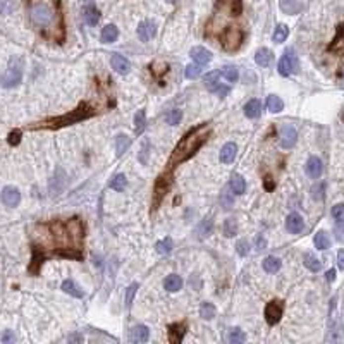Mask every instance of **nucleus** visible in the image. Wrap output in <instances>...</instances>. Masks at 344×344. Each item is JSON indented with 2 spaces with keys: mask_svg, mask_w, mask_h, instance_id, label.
<instances>
[{
  "mask_svg": "<svg viewBox=\"0 0 344 344\" xmlns=\"http://www.w3.org/2000/svg\"><path fill=\"white\" fill-rule=\"evenodd\" d=\"M31 245H33V258L30 272L35 275L38 274V267L49 256L81 260L85 245V224L79 217L38 224L33 231Z\"/></svg>",
  "mask_w": 344,
  "mask_h": 344,
  "instance_id": "f257e3e1",
  "label": "nucleus"
},
{
  "mask_svg": "<svg viewBox=\"0 0 344 344\" xmlns=\"http://www.w3.org/2000/svg\"><path fill=\"white\" fill-rule=\"evenodd\" d=\"M28 14L35 30L45 40L55 43L66 40L64 14L59 0H28Z\"/></svg>",
  "mask_w": 344,
  "mask_h": 344,
  "instance_id": "f03ea898",
  "label": "nucleus"
},
{
  "mask_svg": "<svg viewBox=\"0 0 344 344\" xmlns=\"http://www.w3.org/2000/svg\"><path fill=\"white\" fill-rule=\"evenodd\" d=\"M208 136H210V122H201L197 128L190 129L186 135L181 138V141L172 150V155H171V158H169V169L190 160V158L206 143Z\"/></svg>",
  "mask_w": 344,
  "mask_h": 344,
  "instance_id": "7ed1b4c3",
  "label": "nucleus"
},
{
  "mask_svg": "<svg viewBox=\"0 0 344 344\" xmlns=\"http://www.w3.org/2000/svg\"><path fill=\"white\" fill-rule=\"evenodd\" d=\"M93 115H95V110H93L86 102H83L78 105V108L71 110L69 114L47 119V121L31 126V129H60V128H66V126L76 124V122H81V121H85V119H90V117H93Z\"/></svg>",
  "mask_w": 344,
  "mask_h": 344,
  "instance_id": "20e7f679",
  "label": "nucleus"
},
{
  "mask_svg": "<svg viewBox=\"0 0 344 344\" xmlns=\"http://www.w3.org/2000/svg\"><path fill=\"white\" fill-rule=\"evenodd\" d=\"M245 42V31L240 26H226L220 33V45L227 52H234Z\"/></svg>",
  "mask_w": 344,
  "mask_h": 344,
  "instance_id": "39448f33",
  "label": "nucleus"
},
{
  "mask_svg": "<svg viewBox=\"0 0 344 344\" xmlns=\"http://www.w3.org/2000/svg\"><path fill=\"white\" fill-rule=\"evenodd\" d=\"M172 186V172L171 169H169L167 172L160 174V176L157 177V181H155V186H153V210H157L158 206H160L162 200H164V197L167 195V191L171 190Z\"/></svg>",
  "mask_w": 344,
  "mask_h": 344,
  "instance_id": "423d86ee",
  "label": "nucleus"
},
{
  "mask_svg": "<svg viewBox=\"0 0 344 344\" xmlns=\"http://www.w3.org/2000/svg\"><path fill=\"white\" fill-rule=\"evenodd\" d=\"M23 79V62L17 57H12L9 62V67H7L5 74L2 78V86L3 88H12V86H17Z\"/></svg>",
  "mask_w": 344,
  "mask_h": 344,
  "instance_id": "0eeeda50",
  "label": "nucleus"
},
{
  "mask_svg": "<svg viewBox=\"0 0 344 344\" xmlns=\"http://www.w3.org/2000/svg\"><path fill=\"white\" fill-rule=\"evenodd\" d=\"M277 69H279V74L281 76H291V74H296L299 71V62H298V57H296V52L293 49H288L284 52V55L281 57L277 64Z\"/></svg>",
  "mask_w": 344,
  "mask_h": 344,
  "instance_id": "6e6552de",
  "label": "nucleus"
},
{
  "mask_svg": "<svg viewBox=\"0 0 344 344\" xmlns=\"http://www.w3.org/2000/svg\"><path fill=\"white\" fill-rule=\"evenodd\" d=\"M282 311H284V305H282V301H277V299H274V301H269L265 306V320L269 325H275L279 320H281L282 317Z\"/></svg>",
  "mask_w": 344,
  "mask_h": 344,
  "instance_id": "1a4fd4ad",
  "label": "nucleus"
},
{
  "mask_svg": "<svg viewBox=\"0 0 344 344\" xmlns=\"http://www.w3.org/2000/svg\"><path fill=\"white\" fill-rule=\"evenodd\" d=\"M296 140H298V133L293 126H284L281 129V138H279V145L284 150H289L296 145Z\"/></svg>",
  "mask_w": 344,
  "mask_h": 344,
  "instance_id": "9d476101",
  "label": "nucleus"
},
{
  "mask_svg": "<svg viewBox=\"0 0 344 344\" xmlns=\"http://www.w3.org/2000/svg\"><path fill=\"white\" fill-rule=\"evenodd\" d=\"M21 201V193L17 188L14 186H5L2 190V203L5 206H9V208H14V206H17Z\"/></svg>",
  "mask_w": 344,
  "mask_h": 344,
  "instance_id": "9b49d317",
  "label": "nucleus"
},
{
  "mask_svg": "<svg viewBox=\"0 0 344 344\" xmlns=\"http://www.w3.org/2000/svg\"><path fill=\"white\" fill-rule=\"evenodd\" d=\"M110 64H112V69H114L115 72H119V74H128L129 69H131L129 60L126 59L124 55H119V53H112Z\"/></svg>",
  "mask_w": 344,
  "mask_h": 344,
  "instance_id": "f8f14e48",
  "label": "nucleus"
},
{
  "mask_svg": "<svg viewBox=\"0 0 344 344\" xmlns=\"http://www.w3.org/2000/svg\"><path fill=\"white\" fill-rule=\"evenodd\" d=\"M305 169L308 177H311V179H320L322 172H324V165H322V160L318 157H310Z\"/></svg>",
  "mask_w": 344,
  "mask_h": 344,
  "instance_id": "ddd939ff",
  "label": "nucleus"
},
{
  "mask_svg": "<svg viewBox=\"0 0 344 344\" xmlns=\"http://www.w3.org/2000/svg\"><path fill=\"white\" fill-rule=\"evenodd\" d=\"M157 33V26H155L153 21H143L138 26V36H140L141 42H148L150 38H153Z\"/></svg>",
  "mask_w": 344,
  "mask_h": 344,
  "instance_id": "4468645a",
  "label": "nucleus"
},
{
  "mask_svg": "<svg viewBox=\"0 0 344 344\" xmlns=\"http://www.w3.org/2000/svg\"><path fill=\"white\" fill-rule=\"evenodd\" d=\"M150 331H148L147 325H136L129 331V341L131 343H147Z\"/></svg>",
  "mask_w": 344,
  "mask_h": 344,
  "instance_id": "2eb2a0df",
  "label": "nucleus"
},
{
  "mask_svg": "<svg viewBox=\"0 0 344 344\" xmlns=\"http://www.w3.org/2000/svg\"><path fill=\"white\" fill-rule=\"evenodd\" d=\"M191 59L197 64H200V66H205V64H208L212 60V53L203 49V47H195V49H191Z\"/></svg>",
  "mask_w": 344,
  "mask_h": 344,
  "instance_id": "dca6fc26",
  "label": "nucleus"
},
{
  "mask_svg": "<svg viewBox=\"0 0 344 344\" xmlns=\"http://www.w3.org/2000/svg\"><path fill=\"white\" fill-rule=\"evenodd\" d=\"M238 153V147L236 143H226L220 150V162L222 164H233L234 158H236Z\"/></svg>",
  "mask_w": 344,
  "mask_h": 344,
  "instance_id": "f3484780",
  "label": "nucleus"
},
{
  "mask_svg": "<svg viewBox=\"0 0 344 344\" xmlns=\"http://www.w3.org/2000/svg\"><path fill=\"white\" fill-rule=\"evenodd\" d=\"M169 343L172 344H177L183 341L184 334H186V324H172L169 327Z\"/></svg>",
  "mask_w": 344,
  "mask_h": 344,
  "instance_id": "a211bd4d",
  "label": "nucleus"
},
{
  "mask_svg": "<svg viewBox=\"0 0 344 344\" xmlns=\"http://www.w3.org/2000/svg\"><path fill=\"white\" fill-rule=\"evenodd\" d=\"M303 219L298 215V213H291V215L286 219V227L291 234H299L303 231Z\"/></svg>",
  "mask_w": 344,
  "mask_h": 344,
  "instance_id": "6ab92c4d",
  "label": "nucleus"
},
{
  "mask_svg": "<svg viewBox=\"0 0 344 344\" xmlns=\"http://www.w3.org/2000/svg\"><path fill=\"white\" fill-rule=\"evenodd\" d=\"M341 50H344V23L338 26L334 40L329 45V52H341Z\"/></svg>",
  "mask_w": 344,
  "mask_h": 344,
  "instance_id": "aec40b11",
  "label": "nucleus"
},
{
  "mask_svg": "<svg viewBox=\"0 0 344 344\" xmlns=\"http://www.w3.org/2000/svg\"><path fill=\"white\" fill-rule=\"evenodd\" d=\"M272 60H274V55H272V52H270L269 49H258V50H256L255 62L258 64V66L269 67L270 64H272Z\"/></svg>",
  "mask_w": 344,
  "mask_h": 344,
  "instance_id": "412c9836",
  "label": "nucleus"
},
{
  "mask_svg": "<svg viewBox=\"0 0 344 344\" xmlns=\"http://www.w3.org/2000/svg\"><path fill=\"white\" fill-rule=\"evenodd\" d=\"M83 17H85L86 24L95 26V24L100 21V10L97 9L95 5H86L85 9H83Z\"/></svg>",
  "mask_w": 344,
  "mask_h": 344,
  "instance_id": "4be33fe9",
  "label": "nucleus"
},
{
  "mask_svg": "<svg viewBox=\"0 0 344 344\" xmlns=\"http://www.w3.org/2000/svg\"><path fill=\"white\" fill-rule=\"evenodd\" d=\"M164 288L167 289L169 293H176V291H179V289L183 288V279H181L177 274H171V275H167V277H165V281H164Z\"/></svg>",
  "mask_w": 344,
  "mask_h": 344,
  "instance_id": "5701e85b",
  "label": "nucleus"
},
{
  "mask_svg": "<svg viewBox=\"0 0 344 344\" xmlns=\"http://www.w3.org/2000/svg\"><path fill=\"white\" fill-rule=\"evenodd\" d=\"M262 114V102L260 100H249L248 103L245 105V115L249 119H256Z\"/></svg>",
  "mask_w": 344,
  "mask_h": 344,
  "instance_id": "b1692460",
  "label": "nucleus"
},
{
  "mask_svg": "<svg viewBox=\"0 0 344 344\" xmlns=\"http://www.w3.org/2000/svg\"><path fill=\"white\" fill-rule=\"evenodd\" d=\"M62 291L67 293V295H71V296H74V298H83V296H85L83 289L79 288L74 281H71V279H66V281L62 282Z\"/></svg>",
  "mask_w": 344,
  "mask_h": 344,
  "instance_id": "393cba45",
  "label": "nucleus"
},
{
  "mask_svg": "<svg viewBox=\"0 0 344 344\" xmlns=\"http://www.w3.org/2000/svg\"><path fill=\"white\" fill-rule=\"evenodd\" d=\"M219 78H220V71H212V72H208V74L205 76V86H206V90H210V92L215 93L217 88L220 86Z\"/></svg>",
  "mask_w": 344,
  "mask_h": 344,
  "instance_id": "a878e982",
  "label": "nucleus"
},
{
  "mask_svg": "<svg viewBox=\"0 0 344 344\" xmlns=\"http://www.w3.org/2000/svg\"><path fill=\"white\" fill-rule=\"evenodd\" d=\"M303 263H305V267L308 270H311V272H318V270L322 269V262L313 255V253H305V255H303Z\"/></svg>",
  "mask_w": 344,
  "mask_h": 344,
  "instance_id": "bb28decb",
  "label": "nucleus"
},
{
  "mask_svg": "<svg viewBox=\"0 0 344 344\" xmlns=\"http://www.w3.org/2000/svg\"><path fill=\"white\" fill-rule=\"evenodd\" d=\"M229 186L234 195H243L246 191V181L243 179V176H240V174H234V176L231 177Z\"/></svg>",
  "mask_w": 344,
  "mask_h": 344,
  "instance_id": "cd10ccee",
  "label": "nucleus"
},
{
  "mask_svg": "<svg viewBox=\"0 0 344 344\" xmlns=\"http://www.w3.org/2000/svg\"><path fill=\"white\" fill-rule=\"evenodd\" d=\"M117 36H119L117 28H115L114 24H107L102 30V36H100V38H102L103 43H114L115 40H117Z\"/></svg>",
  "mask_w": 344,
  "mask_h": 344,
  "instance_id": "c85d7f7f",
  "label": "nucleus"
},
{
  "mask_svg": "<svg viewBox=\"0 0 344 344\" xmlns=\"http://www.w3.org/2000/svg\"><path fill=\"white\" fill-rule=\"evenodd\" d=\"M281 9L288 14H298L301 10L299 0H281Z\"/></svg>",
  "mask_w": 344,
  "mask_h": 344,
  "instance_id": "c756f323",
  "label": "nucleus"
},
{
  "mask_svg": "<svg viewBox=\"0 0 344 344\" xmlns=\"http://www.w3.org/2000/svg\"><path fill=\"white\" fill-rule=\"evenodd\" d=\"M129 147H131V138H128L124 135H119L117 138H115V150H117V157H122V153H124Z\"/></svg>",
  "mask_w": 344,
  "mask_h": 344,
  "instance_id": "7c9ffc66",
  "label": "nucleus"
},
{
  "mask_svg": "<svg viewBox=\"0 0 344 344\" xmlns=\"http://www.w3.org/2000/svg\"><path fill=\"white\" fill-rule=\"evenodd\" d=\"M145 128H147V114H145V110L141 108V110H138L135 115V133L136 135H141V133L145 131Z\"/></svg>",
  "mask_w": 344,
  "mask_h": 344,
  "instance_id": "2f4dec72",
  "label": "nucleus"
},
{
  "mask_svg": "<svg viewBox=\"0 0 344 344\" xmlns=\"http://www.w3.org/2000/svg\"><path fill=\"white\" fill-rule=\"evenodd\" d=\"M263 270L269 274H275L279 269H281V260L275 258V256H267L265 260H263Z\"/></svg>",
  "mask_w": 344,
  "mask_h": 344,
  "instance_id": "473e14b6",
  "label": "nucleus"
},
{
  "mask_svg": "<svg viewBox=\"0 0 344 344\" xmlns=\"http://www.w3.org/2000/svg\"><path fill=\"white\" fill-rule=\"evenodd\" d=\"M313 243H315V246H317V249H327L329 246H331V240H329V236L324 231H318V233L315 234Z\"/></svg>",
  "mask_w": 344,
  "mask_h": 344,
  "instance_id": "72a5a7b5",
  "label": "nucleus"
},
{
  "mask_svg": "<svg viewBox=\"0 0 344 344\" xmlns=\"http://www.w3.org/2000/svg\"><path fill=\"white\" fill-rule=\"evenodd\" d=\"M267 108H269L272 114H277V112H281L282 108H284V102H282L279 97L270 95L269 98H267Z\"/></svg>",
  "mask_w": 344,
  "mask_h": 344,
  "instance_id": "f704fd0d",
  "label": "nucleus"
},
{
  "mask_svg": "<svg viewBox=\"0 0 344 344\" xmlns=\"http://www.w3.org/2000/svg\"><path fill=\"white\" fill-rule=\"evenodd\" d=\"M220 76H222L226 81H229V83H236L238 81V78H240V72H238V69L236 67H233V66H226L220 71Z\"/></svg>",
  "mask_w": 344,
  "mask_h": 344,
  "instance_id": "c9c22d12",
  "label": "nucleus"
},
{
  "mask_svg": "<svg viewBox=\"0 0 344 344\" xmlns=\"http://www.w3.org/2000/svg\"><path fill=\"white\" fill-rule=\"evenodd\" d=\"M227 341L231 344H241L246 341V336L241 329H231L229 334H227Z\"/></svg>",
  "mask_w": 344,
  "mask_h": 344,
  "instance_id": "e433bc0d",
  "label": "nucleus"
},
{
  "mask_svg": "<svg viewBox=\"0 0 344 344\" xmlns=\"http://www.w3.org/2000/svg\"><path fill=\"white\" fill-rule=\"evenodd\" d=\"M155 248H157V251L160 253V255H169L174 248V243L171 238H165V240L158 241L157 245H155Z\"/></svg>",
  "mask_w": 344,
  "mask_h": 344,
  "instance_id": "4c0bfd02",
  "label": "nucleus"
},
{
  "mask_svg": "<svg viewBox=\"0 0 344 344\" xmlns=\"http://www.w3.org/2000/svg\"><path fill=\"white\" fill-rule=\"evenodd\" d=\"M288 35H289V28L286 26V24H277V28H275V31H274V42L275 43L286 42Z\"/></svg>",
  "mask_w": 344,
  "mask_h": 344,
  "instance_id": "58836bf2",
  "label": "nucleus"
},
{
  "mask_svg": "<svg viewBox=\"0 0 344 344\" xmlns=\"http://www.w3.org/2000/svg\"><path fill=\"white\" fill-rule=\"evenodd\" d=\"M200 315H201V318H205V320H212V318L215 317V306H213L212 303H208V301L201 303Z\"/></svg>",
  "mask_w": 344,
  "mask_h": 344,
  "instance_id": "ea45409f",
  "label": "nucleus"
},
{
  "mask_svg": "<svg viewBox=\"0 0 344 344\" xmlns=\"http://www.w3.org/2000/svg\"><path fill=\"white\" fill-rule=\"evenodd\" d=\"M128 186V181H126L124 174H117L114 179L110 181V188L115 191H124V188Z\"/></svg>",
  "mask_w": 344,
  "mask_h": 344,
  "instance_id": "a19ab883",
  "label": "nucleus"
},
{
  "mask_svg": "<svg viewBox=\"0 0 344 344\" xmlns=\"http://www.w3.org/2000/svg\"><path fill=\"white\" fill-rule=\"evenodd\" d=\"M181 119H183V112L177 110V108H172V110H169L167 114H165V122L171 126H176L181 122Z\"/></svg>",
  "mask_w": 344,
  "mask_h": 344,
  "instance_id": "79ce46f5",
  "label": "nucleus"
},
{
  "mask_svg": "<svg viewBox=\"0 0 344 344\" xmlns=\"http://www.w3.org/2000/svg\"><path fill=\"white\" fill-rule=\"evenodd\" d=\"M236 233H238V222H236V219H227L226 222H224V236H226V238H233Z\"/></svg>",
  "mask_w": 344,
  "mask_h": 344,
  "instance_id": "37998d69",
  "label": "nucleus"
},
{
  "mask_svg": "<svg viewBox=\"0 0 344 344\" xmlns=\"http://www.w3.org/2000/svg\"><path fill=\"white\" fill-rule=\"evenodd\" d=\"M184 74H186L188 79H197L198 76L201 74V66L200 64H190V66L186 67V71H184Z\"/></svg>",
  "mask_w": 344,
  "mask_h": 344,
  "instance_id": "c03bdc74",
  "label": "nucleus"
},
{
  "mask_svg": "<svg viewBox=\"0 0 344 344\" xmlns=\"http://www.w3.org/2000/svg\"><path fill=\"white\" fill-rule=\"evenodd\" d=\"M21 131L19 129H14V131H10L9 133V138H7V141H9V145L10 147H17V145L21 143Z\"/></svg>",
  "mask_w": 344,
  "mask_h": 344,
  "instance_id": "a18cd8bd",
  "label": "nucleus"
},
{
  "mask_svg": "<svg viewBox=\"0 0 344 344\" xmlns=\"http://www.w3.org/2000/svg\"><path fill=\"white\" fill-rule=\"evenodd\" d=\"M136 289H138V284L135 282V284H131L128 288V291H126V306H131V303H133V299H135V295H136Z\"/></svg>",
  "mask_w": 344,
  "mask_h": 344,
  "instance_id": "49530a36",
  "label": "nucleus"
},
{
  "mask_svg": "<svg viewBox=\"0 0 344 344\" xmlns=\"http://www.w3.org/2000/svg\"><path fill=\"white\" fill-rule=\"evenodd\" d=\"M332 217H334L338 222H344V205L339 203L332 208Z\"/></svg>",
  "mask_w": 344,
  "mask_h": 344,
  "instance_id": "de8ad7c7",
  "label": "nucleus"
},
{
  "mask_svg": "<svg viewBox=\"0 0 344 344\" xmlns=\"http://www.w3.org/2000/svg\"><path fill=\"white\" fill-rule=\"evenodd\" d=\"M236 248H238V253H240L241 256H246V255H248V251H249V245H248V241H246V240L238 241Z\"/></svg>",
  "mask_w": 344,
  "mask_h": 344,
  "instance_id": "09e8293b",
  "label": "nucleus"
},
{
  "mask_svg": "<svg viewBox=\"0 0 344 344\" xmlns=\"http://www.w3.org/2000/svg\"><path fill=\"white\" fill-rule=\"evenodd\" d=\"M324 184H318V186H315L313 190H311V197L315 198V200H322L324 198Z\"/></svg>",
  "mask_w": 344,
  "mask_h": 344,
  "instance_id": "8fccbe9b",
  "label": "nucleus"
},
{
  "mask_svg": "<svg viewBox=\"0 0 344 344\" xmlns=\"http://www.w3.org/2000/svg\"><path fill=\"white\" fill-rule=\"evenodd\" d=\"M14 341H16V338H14V334L10 331H3L2 334V344H14Z\"/></svg>",
  "mask_w": 344,
  "mask_h": 344,
  "instance_id": "3c124183",
  "label": "nucleus"
},
{
  "mask_svg": "<svg viewBox=\"0 0 344 344\" xmlns=\"http://www.w3.org/2000/svg\"><path fill=\"white\" fill-rule=\"evenodd\" d=\"M210 231H212V220L210 219H205V222L201 224V236H208L210 234Z\"/></svg>",
  "mask_w": 344,
  "mask_h": 344,
  "instance_id": "603ef678",
  "label": "nucleus"
},
{
  "mask_svg": "<svg viewBox=\"0 0 344 344\" xmlns=\"http://www.w3.org/2000/svg\"><path fill=\"white\" fill-rule=\"evenodd\" d=\"M222 203H224L226 208H229V206H231V197H229V191H227V190L222 193Z\"/></svg>",
  "mask_w": 344,
  "mask_h": 344,
  "instance_id": "864d4df0",
  "label": "nucleus"
},
{
  "mask_svg": "<svg viewBox=\"0 0 344 344\" xmlns=\"http://www.w3.org/2000/svg\"><path fill=\"white\" fill-rule=\"evenodd\" d=\"M274 188H275V184H274L272 177H270V176H267V177H265V190H267V191H272Z\"/></svg>",
  "mask_w": 344,
  "mask_h": 344,
  "instance_id": "5fc2aeb1",
  "label": "nucleus"
},
{
  "mask_svg": "<svg viewBox=\"0 0 344 344\" xmlns=\"http://www.w3.org/2000/svg\"><path fill=\"white\" fill-rule=\"evenodd\" d=\"M265 246H267L265 238H262V236L256 238V248H258V249H265Z\"/></svg>",
  "mask_w": 344,
  "mask_h": 344,
  "instance_id": "6e6d98bb",
  "label": "nucleus"
},
{
  "mask_svg": "<svg viewBox=\"0 0 344 344\" xmlns=\"http://www.w3.org/2000/svg\"><path fill=\"white\" fill-rule=\"evenodd\" d=\"M338 265H339V269L344 270V249H341V251L338 253Z\"/></svg>",
  "mask_w": 344,
  "mask_h": 344,
  "instance_id": "4d7b16f0",
  "label": "nucleus"
},
{
  "mask_svg": "<svg viewBox=\"0 0 344 344\" xmlns=\"http://www.w3.org/2000/svg\"><path fill=\"white\" fill-rule=\"evenodd\" d=\"M67 341H69V343H81V341H83V336L72 334V336H69V338H67Z\"/></svg>",
  "mask_w": 344,
  "mask_h": 344,
  "instance_id": "13d9d810",
  "label": "nucleus"
},
{
  "mask_svg": "<svg viewBox=\"0 0 344 344\" xmlns=\"http://www.w3.org/2000/svg\"><path fill=\"white\" fill-rule=\"evenodd\" d=\"M325 279H327L329 282H332V281H334V279H336V270H334V269H331V270H329V272L325 274Z\"/></svg>",
  "mask_w": 344,
  "mask_h": 344,
  "instance_id": "bf43d9fd",
  "label": "nucleus"
},
{
  "mask_svg": "<svg viewBox=\"0 0 344 344\" xmlns=\"http://www.w3.org/2000/svg\"><path fill=\"white\" fill-rule=\"evenodd\" d=\"M147 150H148V143L143 145V155H141V162L143 164H147Z\"/></svg>",
  "mask_w": 344,
  "mask_h": 344,
  "instance_id": "052dcab7",
  "label": "nucleus"
},
{
  "mask_svg": "<svg viewBox=\"0 0 344 344\" xmlns=\"http://www.w3.org/2000/svg\"><path fill=\"white\" fill-rule=\"evenodd\" d=\"M165 2H169V3H174V2H176V0H165Z\"/></svg>",
  "mask_w": 344,
  "mask_h": 344,
  "instance_id": "680f3d73",
  "label": "nucleus"
}]
</instances>
